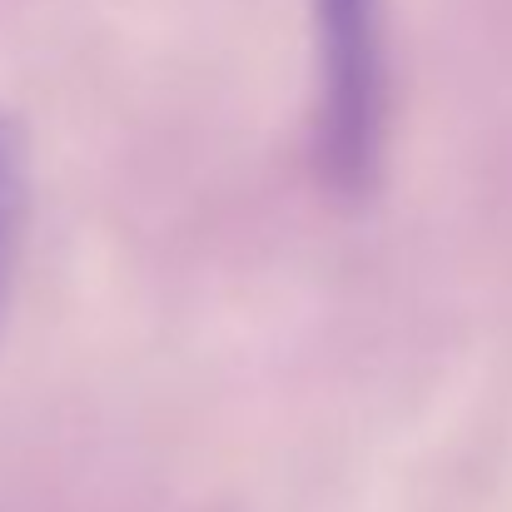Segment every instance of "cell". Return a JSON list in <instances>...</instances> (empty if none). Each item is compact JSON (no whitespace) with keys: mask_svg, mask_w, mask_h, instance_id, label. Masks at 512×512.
<instances>
[{"mask_svg":"<svg viewBox=\"0 0 512 512\" xmlns=\"http://www.w3.org/2000/svg\"><path fill=\"white\" fill-rule=\"evenodd\" d=\"M324 45V155L329 174L358 189L373 179L383 140L378 0H319Z\"/></svg>","mask_w":512,"mask_h":512,"instance_id":"obj_1","label":"cell"},{"mask_svg":"<svg viewBox=\"0 0 512 512\" xmlns=\"http://www.w3.org/2000/svg\"><path fill=\"white\" fill-rule=\"evenodd\" d=\"M20 214H25V160H20V135L10 130V120H0V309H5V294H10V264H15Z\"/></svg>","mask_w":512,"mask_h":512,"instance_id":"obj_2","label":"cell"}]
</instances>
